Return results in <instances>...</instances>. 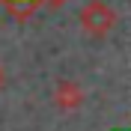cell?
Returning <instances> with one entry per match:
<instances>
[{"label":"cell","mask_w":131,"mask_h":131,"mask_svg":"<svg viewBox=\"0 0 131 131\" xmlns=\"http://www.w3.org/2000/svg\"><path fill=\"white\" fill-rule=\"evenodd\" d=\"M78 21H81V30L86 33V36H92V39H104L107 33L116 27V12L107 6L104 0H90V3L81 9Z\"/></svg>","instance_id":"cell-1"},{"label":"cell","mask_w":131,"mask_h":131,"mask_svg":"<svg viewBox=\"0 0 131 131\" xmlns=\"http://www.w3.org/2000/svg\"><path fill=\"white\" fill-rule=\"evenodd\" d=\"M83 86L78 81H60L57 86H54V104L60 107V110H78V107L83 104Z\"/></svg>","instance_id":"cell-2"},{"label":"cell","mask_w":131,"mask_h":131,"mask_svg":"<svg viewBox=\"0 0 131 131\" xmlns=\"http://www.w3.org/2000/svg\"><path fill=\"white\" fill-rule=\"evenodd\" d=\"M0 83H3V72H0Z\"/></svg>","instance_id":"cell-3"}]
</instances>
